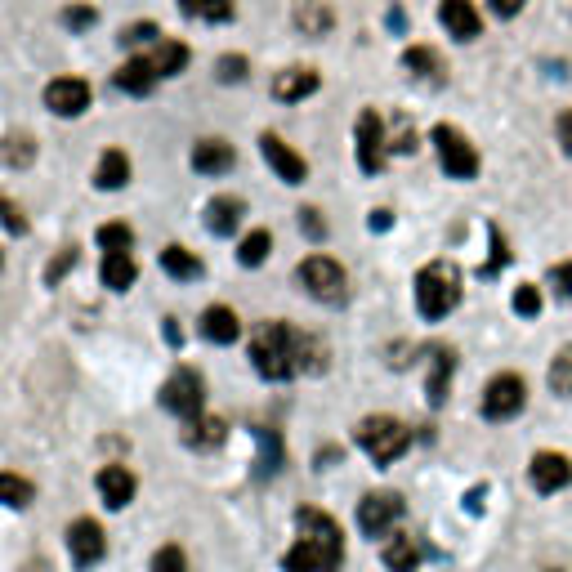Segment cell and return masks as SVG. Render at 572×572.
<instances>
[{
	"label": "cell",
	"instance_id": "cell-49",
	"mask_svg": "<svg viewBox=\"0 0 572 572\" xmlns=\"http://www.w3.org/2000/svg\"><path fill=\"white\" fill-rule=\"evenodd\" d=\"M523 5H528V0H492V14H497V18H514Z\"/></svg>",
	"mask_w": 572,
	"mask_h": 572
},
{
	"label": "cell",
	"instance_id": "cell-44",
	"mask_svg": "<svg viewBox=\"0 0 572 572\" xmlns=\"http://www.w3.org/2000/svg\"><path fill=\"white\" fill-rule=\"evenodd\" d=\"M0 219H5V228L9 233H27V219H23V211H18L9 197H0Z\"/></svg>",
	"mask_w": 572,
	"mask_h": 572
},
{
	"label": "cell",
	"instance_id": "cell-37",
	"mask_svg": "<svg viewBox=\"0 0 572 572\" xmlns=\"http://www.w3.org/2000/svg\"><path fill=\"white\" fill-rule=\"evenodd\" d=\"M99 246H103V255L130 251V246H135V233H130L126 224H103V228H99Z\"/></svg>",
	"mask_w": 572,
	"mask_h": 572
},
{
	"label": "cell",
	"instance_id": "cell-35",
	"mask_svg": "<svg viewBox=\"0 0 572 572\" xmlns=\"http://www.w3.org/2000/svg\"><path fill=\"white\" fill-rule=\"evenodd\" d=\"M260 479H273V474H278V465H282V443H278V434H273V429H260Z\"/></svg>",
	"mask_w": 572,
	"mask_h": 572
},
{
	"label": "cell",
	"instance_id": "cell-52",
	"mask_svg": "<svg viewBox=\"0 0 572 572\" xmlns=\"http://www.w3.org/2000/svg\"><path fill=\"white\" fill-rule=\"evenodd\" d=\"M371 228H389V211H371Z\"/></svg>",
	"mask_w": 572,
	"mask_h": 572
},
{
	"label": "cell",
	"instance_id": "cell-6",
	"mask_svg": "<svg viewBox=\"0 0 572 572\" xmlns=\"http://www.w3.org/2000/svg\"><path fill=\"white\" fill-rule=\"evenodd\" d=\"M202 403H206V385L193 367H179L175 376L161 385V407L175 412L179 421H197V416H202Z\"/></svg>",
	"mask_w": 572,
	"mask_h": 572
},
{
	"label": "cell",
	"instance_id": "cell-39",
	"mask_svg": "<svg viewBox=\"0 0 572 572\" xmlns=\"http://www.w3.org/2000/svg\"><path fill=\"white\" fill-rule=\"evenodd\" d=\"M152 572H188V559L179 546H161L157 555H152Z\"/></svg>",
	"mask_w": 572,
	"mask_h": 572
},
{
	"label": "cell",
	"instance_id": "cell-3",
	"mask_svg": "<svg viewBox=\"0 0 572 572\" xmlns=\"http://www.w3.org/2000/svg\"><path fill=\"white\" fill-rule=\"evenodd\" d=\"M456 304H461V269H456L452 260L425 264V269L416 273V309H421V318L438 322V318H447Z\"/></svg>",
	"mask_w": 572,
	"mask_h": 572
},
{
	"label": "cell",
	"instance_id": "cell-11",
	"mask_svg": "<svg viewBox=\"0 0 572 572\" xmlns=\"http://www.w3.org/2000/svg\"><path fill=\"white\" fill-rule=\"evenodd\" d=\"M45 108H50L54 117H81V112L90 108V85H85L81 76H59V81L45 85Z\"/></svg>",
	"mask_w": 572,
	"mask_h": 572
},
{
	"label": "cell",
	"instance_id": "cell-42",
	"mask_svg": "<svg viewBox=\"0 0 572 572\" xmlns=\"http://www.w3.org/2000/svg\"><path fill=\"white\" fill-rule=\"evenodd\" d=\"M389 148H394V152H416V130L407 126L403 117L394 121V135H389Z\"/></svg>",
	"mask_w": 572,
	"mask_h": 572
},
{
	"label": "cell",
	"instance_id": "cell-2",
	"mask_svg": "<svg viewBox=\"0 0 572 572\" xmlns=\"http://www.w3.org/2000/svg\"><path fill=\"white\" fill-rule=\"evenodd\" d=\"M251 362L264 380H286L300 371V331L286 322H260L251 336Z\"/></svg>",
	"mask_w": 572,
	"mask_h": 572
},
{
	"label": "cell",
	"instance_id": "cell-22",
	"mask_svg": "<svg viewBox=\"0 0 572 572\" xmlns=\"http://www.w3.org/2000/svg\"><path fill=\"white\" fill-rule=\"evenodd\" d=\"M242 211L246 206L237 202V197H215V202L206 206V228H211L215 237H228L237 224H242Z\"/></svg>",
	"mask_w": 572,
	"mask_h": 572
},
{
	"label": "cell",
	"instance_id": "cell-17",
	"mask_svg": "<svg viewBox=\"0 0 572 572\" xmlns=\"http://www.w3.org/2000/svg\"><path fill=\"white\" fill-rule=\"evenodd\" d=\"M99 497L112 505V510H126L130 501H135V474L126 470V465H108V470H99Z\"/></svg>",
	"mask_w": 572,
	"mask_h": 572
},
{
	"label": "cell",
	"instance_id": "cell-38",
	"mask_svg": "<svg viewBox=\"0 0 572 572\" xmlns=\"http://www.w3.org/2000/svg\"><path fill=\"white\" fill-rule=\"evenodd\" d=\"M300 371H309V376L327 371V349H322L313 336H300Z\"/></svg>",
	"mask_w": 572,
	"mask_h": 572
},
{
	"label": "cell",
	"instance_id": "cell-29",
	"mask_svg": "<svg viewBox=\"0 0 572 572\" xmlns=\"http://www.w3.org/2000/svg\"><path fill=\"white\" fill-rule=\"evenodd\" d=\"M179 9L197 23H228L233 18V0H179Z\"/></svg>",
	"mask_w": 572,
	"mask_h": 572
},
{
	"label": "cell",
	"instance_id": "cell-14",
	"mask_svg": "<svg viewBox=\"0 0 572 572\" xmlns=\"http://www.w3.org/2000/svg\"><path fill=\"white\" fill-rule=\"evenodd\" d=\"M438 23H443L447 36H456V41H474V36L483 32V18H479V9H474V0H443V5H438Z\"/></svg>",
	"mask_w": 572,
	"mask_h": 572
},
{
	"label": "cell",
	"instance_id": "cell-34",
	"mask_svg": "<svg viewBox=\"0 0 572 572\" xmlns=\"http://www.w3.org/2000/svg\"><path fill=\"white\" fill-rule=\"evenodd\" d=\"M403 68L416 72V76H429V81H434V76L443 72V59H438V54L429 50V45H412V50L403 54Z\"/></svg>",
	"mask_w": 572,
	"mask_h": 572
},
{
	"label": "cell",
	"instance_id": "cell-7",
	"mask_svg": "<svg viewBox=\"0 0 572 572\" xmlns=\"http://www.w3.org/2000/svg\"><path fill=\"white\" fill-rule=\"evenodd\" d=\"M434 148H438V166L447 170V179L479 175V152H474V143L456 126H434Z\"/></svg>",
	"mask_w": 572,
	"mask_h": 572
},
{
	"label": "cell",
	"instance_id": "cell-48",
	"mask_svg": "<svg viewBox=\"0 0 572 572\" xmlns=\"http://www.w3.org/2000/svg\"><path fill=\"white\" fill-rule=\"evenodd\" d=\"M72 264H76V246H68V251H59V260H54V264H50V282H59V278H63V273H68V269H72Z\"/></svg>",
	"mask_w": 572,
	"mask_h": 572
},
{
	"label": "cell",
	"instance_id": "cell-40",
	"mask_svg": "<svg viewBox=\"0 0 572 572\" xmlns=\"http://www.w3.org/2000/svg\"><path fill=\"white\" fill-rule=\"evenodd\" d=\"M514 313H523V318H537L541 313V291L532 282H523L519 291H514Z\"/></svg>",
	"mask_w": 572,
	"mask_h": 572
},
{
	"label": "cell",
	"instance_id": "cell-27",
	"mask_svg": "<svg viewBox=\"0 0 572 572\" xmlns=\"http://www.w3.org/2000/svg\"><path fill=\"white\" fill-rule=\"evenodd\" d=\"M126 179H130V157L126 152H103L99 157V170H94V184L99 188H126Z\"/></svg>",
	"mask_w": 572,
	"mask_h": 572
},
{
	"label": "cell",
	"instance_id": "cell-46",
	"mask_svg": "<svg viewBox=\"0 0 572 572\" xmlns=\"http://www.w3.org/2000/svg\"><path fill=\"white\" fill-rule=\"evenodd\" d=\"M63 23H68L72 32H85V27H94V9H85V5L63 9Z\"/></svg>",
	"mask_w": 572,
	"mask_h": 572
},
{
	"label": "cell",
	"instance_id": "cell-1",
	"mask_svg": "<svg viewBox=\"0 0 572 572\" xmlns=\"http://www.w3.org/2000/svg\"><path fill=\"white\" fill-rule=\"evenodd\" d=\"M345 559V537L340 523L322 510H300L295 514V546L286 550L282 572H336Z\"/></svg>",
	"mask_w": 572,
	"mask_h": 572
},
{
	"label": "cell",
	"instance_id": "cell-47",
	"mask_svg": "<svg viewBox=\"0 0 572 572\" xmlns=\"http://www.w3.org/2000/svg\"><path fill=\"white\" fill-rule=\"evenodd\" d=\"M219 76H224V81H242V76H246V59H237V54H228V59L219 63Z\"/></svg>",
	"mask_w": 572,
	"mask_h": 572
},
{
	"label": "cell",
	"instance_id": "cell-19",
	"mask_svg": "<svg viewBox=\"0 0 572 572\" xmlns=\"http://www.w3.org/2000/svg\"><path fill=\"white\" fill-rule=\"evenodd\" d=\"M202 336L211 340V345H233V340L242 336V322H237V313L228 309V304H211V309L202 313Z\"/></svg>",
	"mask_w": 572,
	"mask_h": 572
},
{
	"label": "cell",
	"instance_id": "cell-23",
	"mask_svg": "<svg viewBox=\"0 0 572 572\" xmlns=\"http://www.w3.org/2000/svg\"><path fill=\"white\" fill-rule=\"evenodd\" d=\"M148 63L157 68L161 81H166V76H179L188 68V45L184 41H157V50L148 54Z\"/></svg>",
	"mask_w": 572,
	"mask_h": 572
},
{
	"label": "cell",
	"instance_id": "cell-20",
	"mask_svg": "<svg viewBox=\"0 0 572 572\" xmlns=\"http://www.w3.org/2000/svg\"><path fill=\"white\" fill-rule=\"evenodd\" d=\"M385 568L389 572H416L421 568V546H416L407 532H394L385 541Z\"/></svg>",
	"mask_w": 572,
	"mask_h": 572
},
{
	"label": "cell",
	"instance_id": "cell-33",
	"mask_svg": "<svg viewBox=\"0 0 572 572\" xmlns=\"http://www.w3.org/2000/svg\"><path fill=\"white\" fill-rule=\"evenodd\" d=\"M36 488L23 479V474H0V501L14 505V510H23V505H32Z\"/></svg>",
	"mask_w": 572,
	"mask_h": 572
},
{
	"label": "cell",
	"instance_id": "cell-53",
	"mask_svg": "<svg viewBox=\"0 0 572 572\" xmlns=\"http://www.w3.org/2000/svg\"><path fill=\"white\" fill-rule=\"evenodd\" d=\"M0 264H5V260H0Z\"/></svg>",
	"mask_w": 572,
	"mask_h": 572
},
{
	"label": "cell",
	"instance_id": "cell-25",
	"mask_svg": "<svg viewBox=\"0 0 572 572\" xmlns=\"http://www.w3.org/2000/svg\"><path fill=\"white\" fill-rule=\"evenodd\" d=\"M161 269H166L170 278H179V282L202 278V260H197L188 246H166V251H161Z\"/></svg>",
	"mask_w": 572,
	"mask_h": 572
},
{
	"label": "cell",
	"instance_id": "cell-24",
	"mask_svg": "<svg viewBox=\"0 0 572 572\" xmlns=\"http://www.w3.org/2000/svg\"><path fill=\"white\" fill-rule=\"evenodd\" d=\"M103 286L108 291H130L135 286V260H130V251H112L103 255Z\"/></svg>",
	"mask_w": 572,
	"mask_h": 572
},
{
	"label": "cell",
	"instance_id": "cell-21",
	"mask_svg": "<svg viewBox=\"0 0 572 572\" xmlns=\"http://www.w3.org/2000/svg\"><path fill=\"white\" fill-rule=\"evenodd\" d=\"M161 76L157 68H152L148 59H130L126 68L117 72V90H126V94H135V99H143V94H152V85H157Z\"/></svg>",
	"mask_w": 572,
	"mask_h": 572
},
{
	"label": "cell",
	"instance_id": "cell-4",
	"mask_svg": "<svg viewBox=\"0 0 572 572\" xmlns=\"http://www.w3.org/2000/svg\"><path fill=\"white\" fill-rule=\"evenodd\" d=\"M358 447L371 456L376 465H389L398 461V456L412 447V429H407L403 421H394V416H367L358 429Z\"/></svg>",
	"mask_w": 572,
	"mask_h": 572
},
{
	"label": "cell",
	"instance_id": "cell-32",
	"mask_svg": "<svg viewBox=\"0 0 572 572\" xmlns=\"http://www.w3.org/2000/svg\"><path fill=\"white\" fill-rule=\"evenodd\" d=\"M269 246H273V237L264 233V228H255V233L242 237V246H237V264H246V269H260V264L269 260Z\"/></svg>",
	"mask_w": 572,
	"mask_h": 572
},
{
	"label": "cell",
	"instance_id": "cell-9",
	"mask_svg": "<svg viewBox=\"0 0 572 572\" xmlns=\"http://www.w3.org/2000/svg\"><path fill=\"white\" fill-rule=\"evenodd\" d=\"M398 519H403V497L398 492H371V497L358 501V528L367 537H389Z\"/></svg>",
	"mask_w": 572,
	"mask_h": 572
},
{
	"label": "cell",
	"instance_id": "cell-12",
	"mask_svg": "<svg viewBox=\"0 0 572 572\" xmlns=\"http://www.w3.org/2000/svg\"><path fill=\"white\" fill-rule=\"evenodd\" d=\"M528 479H532V488L546 492V497L550 492H564L572 483V461L564 452H537L528 465Z\"/></svg>",
	"mask_w": 572,
	"mask_h": 572
},
{
	"label": "cell",
	"instance_id": "cell-26",
	"mask_svg": "<svg viewBox=\"0 0 572 572\" xmlns=\"http://www.w3.org/2000/svg\"><path fill=\"white\" fill-rule=\"evenodd\" d=\"M331 23H336V14H331L322 0H300V9H295V27H300L304 36H322L331 32Z\"/></svg>",
	"mask_w": 572,
	"mask_h": 572
},
{
	"label": "cell",
	"instance_id": "cell-8",
	"mask_svg": "<svg viewBox=\"0 0 572 572\" xmlns=\"http://www.w3.org/2000/svg\"><path fill=\"white\" fill-rule=\"evenodd\" d=\"M523 403H528V385H523V376H510V371L483 389V416L488 421H510V416L523 412Z\"/></svg>",
	"mask_w": 572,
	"mask_h": 572
},
{
	"label": "cell",
	"instance_id": "cell-51",
	"mask_svg": "<svg viewBox=\"0 0 572 572\" xmlns=\"http://www.w3.org/2000/svg\"><path fill=\"white\" fill-rule=\"evenodd\" d=\"M166 340H170V345H179V340H184V331H179V327H175V318H170V322H166Z\"/></svg>",
	"mask_w": 572,
	"mask_h": 572
},
{
	"label": "cell",
	"instance_id": "cell-16",
	"mask_svg": "<svg viewBox=\"0 0 572 572\" xmlns=\"http://www.w3.org/2000/svg\"><path fill=\"white\" fill-rule=\"evenodd\" d=\"M318 85H322V76L313 68H286V72L273 76V99L300 103V99H309V94H318Z\"/></svg>",
	"mask_w": 572,
	"mask_h": 572
},
{
	"label": "cell",
	"instance_id": "cell-5",
	"mask_svg": "<svg viewBox=\"0 0 572 572\" xmlns=\"http://www.w3.org/2000/svg\"><path fill=\"white\" fill-rule=\"evenodd\" d=\"M300 286L322 304H345L349 300L345 269H340L336 260H327V255H309V260L300 264Z\"/></svg>",
	"mask_w": 572,
	"mask_h": 572
},
{
	"label": "cell",
	"instance_id": "cell-10",
	"mask_svg": "<svg viewBox=\"0 0 572 572\" xmlns=\"http://www.w3.org/2000/svg\"><path fill=\"white\" fill-rule=\"evenodd\" d=\"M354 139H358V166L367 170V175H380V170H385V152H389L385 121H380L376 112L367 108V112H362V117H358Z\"/></svg>",
	"mask_w": 572,
	"mask_h": 572
},
{
	"label": "cell",
	"instance_id": "cell-45",
	"mask_svg": "<svg viewBox=\"0 0 572 572\" xmlns=\"http://www.w3.org/2000/svg\"><path fill=\"white\" fill-rule=\"evenodd\" d=\"M550 286H555V291L564 295V300H572V260H568V264H555V269H550Z\"/></svg>",
	"mask_w": 572,
	"mask_h": 572
},
{
	"label": "cell",
	"instance_id": "cell-31",
	"mask_svg": "<svg viewBox=\"0 0 572 572\" xmlns=\"http://www.w3.org/2000/svg\"><path fill=\"white\" fill-rule=\"evenodd\" d=\"M452 367H456L452 349H438V354H434V371H429V403H434V407L447 398V380H452Z\"/></svg>",
	"mask_w": 572,
	"mask_h": 572
},
{
	"label": "cell",
	"instance_id": "cell-13",
	"mask_svg": "<svg viewBox=\"0 0 572 572\" xmlns=\"http://www.w3.org/2000/svg\"><path fill=\"white\" fill-rule=\"evenodd\" d=\"M68 550H72V564L90 568L103 559V550H108V537H103V528L94 519H76L68 528Z\"/></svg>",
	"mask_w": 572,
	"mask_h": 572
},
{
	"label": "cell",
	"instance_id": "cell-43",
	"mask_svg": "<svg viewBox=\"0 0 572 572\" xmlns=\"http://www.w3.org/2000/svg\"><path fill=\"white\" fill-rule=\"evenodd\" d=\"M300 228L313 237V242H322V237H327V219L313 211V206H304V211H300Z\"/></svg>",
	"mask_w": 572,
	"mask_h": 572
},
{
	"label": "cell",
	"instance_id": "cell-28",
	"mask_svg": "<svg viewBox=\"0 0 572 572\" xmlns=\"http://www.w3.org/2000/svg\"><path fill=\"white\" fill-rule=\"evenodd\" d=\"M184 443L197 447V452L219 447L224 443V421H219V416H197V421H188V429H184Z\"/></svg>",
	"mask_w": 572,
	"mask_h": 572
},
{
	"label": "cell",
	"instance_id": "cell-50",
	"mask_svg": "<svg viewBox=\"0 0 572 572\" xmlns=\"http://www.w3.org/2000/svg\"><path fill=\"white\" fill-rule=\"evenodd\" d=\"M559 143H564V152L572 157V112H559Z\"/></svg>",
	"mask_w": 572,
	"mask_h": 572
},
{
	"label": "cell",
	"instance_id": "cell-18",
	"mask_svg": "<svg viewBox=\"0 0 572 572\" xmlns=\"http://www.w3.org/2000/svg\"><path fill=\"white\" fill-rule=\"evenodd\" d=\"M233 161H237V152H233V143H224V139H202L193 148L197 175H224V170H233Z\"/></svg>",
	"mask_w": 572,
	"mask_h": 572
},
{
	"label": "cell",
	"instance_id": "cell-36",
	"mask_svg": "<svg viewBox=\"0 0 572 572\" xmlns=\"http://www.w3.org/2000/svg\"><path fill=\"white\" fill-rule=\"evenodd\" d=\"M546 380H550V389H555V394L572 398V345H568V349H564V354H559L555 362H550Z\"/></svg>",
	"mask_w": 572,
	"mask_h": 572
},
{
	"label": "cell",
	"instance_id": "cell-15",
	"mask_svg": "<svg viewBox=\"0 0 572 572\" xmlns=\"http://www.w3.org/2000/svg\"><path fill=\"white\" fill-rule=\"evenodd\" d=\"M260 148H264V157H269V166L278 170V179H286V184H304V179H309V166H304V157L295 148H286V143L273 135H264L260 139Z\"/></svg>",
	"mask_w": 572,
	"mask_h": 572
},
{
	"label": "cell",
	"instance_id": "cell-30",
	"mask_svg": "<svg viewBox=\"0 0 572 572\" xmlns=\"http://www.w3.org/2000/svg\"><path fill=\"white\" fill-rule=\"evenodd\" d=\"M32 161H36V143L27 139V135H9V139H0V166L23 170V166H32Z\"/></svg>",
	"mask_w": 572,
	"mask_h": 572
},
{
	"label": "cell",
	"instance_id": "cell-41",
	"mask_svg": "<svg viewBox=\"0 0 572 572\" xmlns=\"http://www.w3.org/2000/svg\"><path fill=\"white\" fill-rule=\"evenodd\" d=\"M121 45H157V23H130L126 32H121Z\"/></svg>",
	"mask_w": 572,
	"mask_h": 572
}]
</instances>
